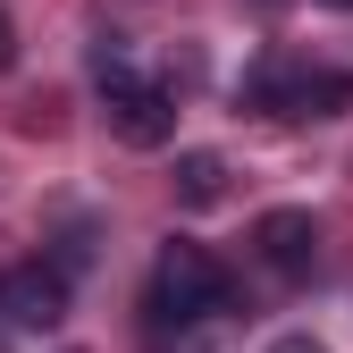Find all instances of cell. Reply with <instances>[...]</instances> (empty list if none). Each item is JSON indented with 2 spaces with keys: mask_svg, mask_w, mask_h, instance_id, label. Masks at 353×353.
<instances>
[{
  "mask_svg": "<svg viewBox=\"0 0 353 353\" xmlns=\"http://www.w3.org/2000/svg\"><path fill=\"white\" fill-rule=\"evenodd\" d=\"M143 312H152V328H202V320H219V312H236V286H228V270H219L202 244H168V252L152 261Z\"/></svg>",
  "mask_w": 353,
  "mask_h": 353,
  "instance_id": "obj_1",
  "label": "cell"
},
{
  "mask_svg": "<svg viewBox=\"0 0 353 353\" xmlns=\"http://www.w3.org/2000/svg\"><path fill=\"white\" fill-rule=\"evenodd\" d=\"M252 110L261 118H336V110H353V76L345 68H261L252 84Z\"/></svg>",
  "mask_w": 353,
  "mask_h": 353,
  "instance_id": "obj_2",
  "label": "cell"
},
{
  "mask_svg": "<svg viewBox=\"0 0 353 353\" xmlns=\"http://www.w3.org/2000/svg\"><path fill=\"white\" fill-rule=\"evenodd\" d=\"M0 312H9V328H59L68 320V270H51V261L17 270L0 286Z\"/></svg>",
  "mask_w": 353,
  "mask_h": 353,
  "instance_id": "obj_3",
  "label": "cell"
},
{
  "mask_svg": "<svg viewBox=\"0 0 353 353\" xmlns=\"http://www.w3.org/2000/svg\"><path fill=\"white\" fill-rule=\"evenodd\" d=\"M252 244H261V261H270L278 278H303V270L320 261V219H312V210H261Z\"/></svg>",
  "mask_w": 353,
  "mask_h": 353,
  "instance_id": "obj_4",
  "label": "cell"
},
{
  "mask_svg": "<svg viewBox=\"0 0 353 353\" xmlns=\"http://www.w3.org/2000/svg\"><path fill=\"white\" fill-rule=\"evenodd\" d=\"M110 126H118V143L126 152H160L176 135V101L160 93V84H135V93H118L110 101Z\"/></svg>",
  "mask_w": 353,
  "mask_h": 353,
  "instance_id": "obj_5",
  "label": "cell"
},
{
  "mask_svg": "<svg viewBox=\"0 0 353 353\" xmlns=\"http://www.w3.org/2000/svg\"><path fill=\"white\" fill-rule=\"evenodd\" d=\"M219 194H228V160H219V152H185V160H176V202H185V210H210Z\"/></svg>",
  "mask_w": 353,
  "mask_h": 353,
  "instance_id": "obj_6",
  "label": "cell"
},
{
  "mask_svg": "<svg viewBox=\"0 0 353 353\" xmlns=\"http://www.w3.org/2000/svg\"><path fill=\"white\" fill-rule=\"evenodd\" d=\"M270 353H328V345H320V336H312V328H286V336H278V345H270Z\"/></svg>",
  "mask_w": 353,
  "mask_h": 353,
  "instance_id": "obj_7",
  "label": "cell"
},
{
  "mask_svg": "<svg viewBox=\"0 0 353 353\" xmlns=\"http://www.w3.org/2000/svg\"><path fill=\"white\" fill-rule=\"evenodd\" d=\"M17 59V26H9V9H0V68Z\"/></svg>",
  "mask_w": 353,
  "mask_h": 353,
  "instance_id": "obj_8",
  "label": "cell"
},
{
  "mask_svg": "<svg viewBox=\"0 0 353 353\" xmlns=\"http://www.w3.org/2000/svg\"><path fill=\"white\" fill-rule=\"evenodd\" d=\"M320 9H353V0H320Z\"/></svg>",
  "mask_w": 353,
  "mask_h": 353,
  "instance_id": "obj_9",
  "label": "cell"
},
{
  "mask_svg": "<svg viewBox=\"0 0 353 353\" xmlns=\"http://www.w3.org/2000/svg\"><path fill=\"white\" fill-rule=\"evenodd\" d=\"M0 286H9V278H0Z\"/></svg>",
  "mask_w": 353,
  "mask_h": 353,
  "instance_id": "obj_10",
  "label": "cell"
}]
</instances>
